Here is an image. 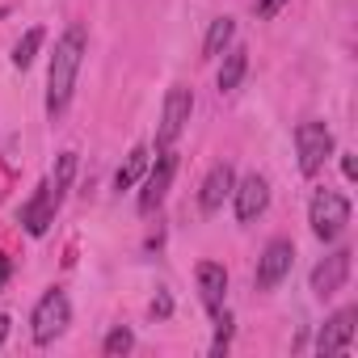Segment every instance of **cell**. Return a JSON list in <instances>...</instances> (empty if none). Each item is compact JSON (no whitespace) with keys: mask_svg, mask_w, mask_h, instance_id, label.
Returning a JSON list of instances; mask_svg holds the SVG:
<instances>
[{"mask_svg":"<svg viewBox=\"0 0 358 358\" xmlns=\"http://www.w3.org/2000/svg\"><path fill=\"white\" fill-rule=\"evenodd\" d=\"M232 34H236V22H232V17H215V22H211V30H207L203 55H207V59H211V55H220V51L232 43Z\"/></svg>","mask_w":358,"mask_h":358,"instance_id":"obj_16","label":"cell"},{"mask_svg":"<svg viewBox=\"0 0 358 358\" xmlns=\"http://www.w3.org/2000/svg\"><path fill=\"white\" fill-rule=\"evenodd\" d=\"M245 68H249V51H245V47L228 51V59H224V68H220V93H232V89L241 85Z\"/></svg>","mask_w":358,"mask_h":358,"instance_id":"obj_15","label":"cell"},{"mask_svg":"<svg viewBox=\"0 0 358 358\" xmlns=\"http://www.w3.org/2000/svg\"><path fill=\"white\" fill-rule=\"evenodd\" d=\"M72 173H76V152H64V156H59V169H55V177H51V190H55L59 203H64V190H68V182H72Z\"/></svg>","mask_w":358,"mask_h":358,"instance_id":"obj_18","label":"cell"},{"mask_svg":"<svg viewBox=\"0 0 358 358\" xmlns=\"http://www.w3.org/2000/svg\"><path fill=\"white\" fill-rule=\"evenodd\" d=\"M173 169H177V156H173V148H160L156 164L143 173V190H139V211H143V215H152V211L164 203V194H169V182H173Z\"/></svg>","mask_w":358,"mask_h":358,"instance_id":"obj_6","label":"cell"},{"mask_svg":"<svg viewBox=\"0 0 358 358\" xmlns=\"http://www.w3.org/2000/svg\"><path fill=\"white\" fill-rule=\"evenodd\" d=\"M295 148H299V173L312 177L333 156V131L324 122H299L295 127Z\"/></svg>","mask_w":358,"mask_h":358,"instance_id":"obj_4","label":"cell"},{"mask_svg":"<svg viewBox=\"0 0 358 358\" xmlns=\"http://www.w3.org/2000/svg\"><path fill=\"white\" fill-rule=\"evenodd\" d=\"M143 173H148V148L139 143V148L127 152V160H122V169H118V177H114V186H118V190H131Z\"/></svg>","mask_w":358,"mask_h":358,"instance_id":"obj_14","label":"cell"},{"mask_svg":"<svg viewBox=\"0 0 358 358\" xmlns=\"http://www.w3.org/2000/svg\"><path fill=\"white\" fill-rule=\"evenodd\" d=\"M308 215H312V232L329 245V241H337V236L345 232V224H350V203H345L337 190L324 186V190L312 194V211H308Z\"/></svg>","mask_w":358,"mask_h":358,"instance_id":"obj_2","label":"cell"},{"mask_svg":"<svg viewBox=\"0 0 358 358\" xmlns=\"http://www.w3.org/2000/svg\"><path fill=\"white\" fill-rule=\"evenodd\" d=\"M291 257H295L291 241H270L266 253H262V262H257V291H274V287L287 278Z\"/></svg>","mask_w":358,"mask_h":358,"instance_id":"obj_7","label":"cell"},{"mask_svg":"<svg viewBox=\"0 0 358 358\" xmlns=\"http://www.w3.org/2000/svg\"><path fill=\"white\" fill-rule=\"evenodd\" d=\"M215 324H220V329H215V345H211V350H215V354H224V350H228V341H232V316L220 308V312H215Z\"/></svg>","mask_w":358,"mask_h":358,"instance_id":"obj_20","label":"cell"},{"mask_svg":"<svg viewBox=\"0 0 358 358\" xmlns=\"http://www.w3.org/2000/svg\"><path fill=\"white\" fill-rule=\"evenodd\" d=\"M43 38H47V34H43V26L26 30V38L13 47V64H17V68H30V64H34V55H38V47H43Z\"/></svg>","mask_w":358,"mask_h":358,"instance_id":"obj_17","label":"cell"},{"mask_svg":"<svg viewBox=\"0 0 358 358\" xmlns=\"http://www.w3.org/2000/svg\"><path fill=\"white\" fill-rule=\"evenodd\" d=\"M80 59H85V30L72 26V30L55 43V55H51V76H47V110H51V114H64V110H68L72 89H76Z\"/></svg>","mask_w":358,"mask_h":358,"instance_id":"obj_1","label":"cell"},{"mask_svg":"<svg viewBox=\"0 0 358 358\" xmlns=\"http://www.w3.org/2000/svg\"><path fill=\"white\" fill-rule=\"evenodd\" d=\"M232 186H236L232 169H228V164H215V169L207 173V182H203V194H199L203 211H220V207H224V199L232 194Z\"/></svg>","mask_w":358,"mask_h":358,"instance_id":"obj_13","label":"cell"},{"mask_svg":"<svg viewBox=\"0 0 358 358\" xmlns=\"http://www.w3.org/2000/svg\"><path fill=\"white\" fill-rule=\"evenodd\" d=\"M5 282H9V257L0 253V287H5Z\"/></svg>","mask_w":358,"mask_h":358,"instance_id":"obj_23","label":"cell"},{"mask_svg":"<svg viewBox=\"0 0 358 358\" xmlns=\"http://www.w3.org/2000/svg\"><path fill=\"white\" fill-rule=\"evenodd\" d=\"M68 316H72L68 295H64V291H47V295L34 303V316H30V333H34V341H38V345L55 341V337L68 329Z\"/></svg>","mask_w":358,"mask_h":358,"instance_id":"obj_3","label":"cell"},{"mask_svg":"<svg viewBox=\"0 0 358 358\" xmlns=\"http://www.w3.org/2000/svg\"><path fill=\"white\" fill-rule=\"evenodd\" d=\"M190 110H194V93L182 89V85H173L169 97H164V110H160V131H156V148H173L177 135L186 131L190 122Z\"/></svg>","mask_w":358,"mask_h":358,"instance_id":"obj_5","label":"cell"},{"mask_svg":"<svg viewBox=\"0 0 358 358\" xmlns=\"http://www.w3.org/2000/svg\"><path fill=\"white\" fill-rule=\"evenodd\" d=\"M358 320V308H341L337 316H329V324L320 329V337H316V350L320 354H341V350H350V341H354V324Z\"/></svg>","mask_w":358,"mask_h":358,"instance_id":"obj_10","label":"cell"},{"mask_svg":"<svg viewBox=\"0 0 358 358\" xmlns=\"http://www.w3.org/2000/svg\"><path fill=\"white\" fill-rule=\"evenodd\" d=\"M282 5H287V0H257V17H274Z\"/></svg>","mask_w":358,"mask_h":358,"instance_id":"obj_21","label":"cell"},{"mask_svg":"<svg viewBox=\"0 0 358 358\" xmlns=\"http://www.w3.org/2000/svg\"><path fill=\"white\" fill-rule=\"evenodd\" d=\"M9 324H13L9 316H0V345H5V337H9Z\"/></svg>","mask_w":358,"mask_h":358,"instance_id":"obj_24","label":"cell"},{"mask_svg":"<svg viewBox=\"0 0 358 358\" xmlns=\"http://www.w3.org/2000/svg\"><path fill=\"white\" fill-rule=\"evenodd\" d=\"M341 173L350 177V182H354V177H358V164H354V156H341Z\"/></svg>","mask_w":358,"mask_h":358,"instance_id":"obj_22","label":"cell"},{"mask_svg":"<svg viewBox=\"0 0 358 358\" xmlns=\"http://www.w3.org/2000/svg\"><path fill=\"white\" fill-rule=\"evenodd\" d=\"M131 345H135L131 329H122V324H118V329H110V337H106V345H101V350H106V358H118V354H127Z\"/></svg>","mask_w":358,"mask_h":358,"instance_id":"obj_19","label":"cell"},{"mask_svg":"<svg viewBox=\"0 0 358 358\" xmlns=\"http://www.w3.org/2000/svg\"><path fill=\"white\" fill-rule=\"evenodd\" d=\"M55 211H59V199H55L51 182H43V186L34 190V199L26 203V211H22V224H26V232H30V236H43V232L55 224Z\"/></svg>","mask_w":358,"mask_h":358,"instance_id":"obj_9","label":"cell"},{"mask_svg":"<svg viewBox=\"0 0 358 358\" xmlns=\"http://www.w3.org/2000/svg\"><path fill=\"white\" fill-rule=\"evenodd\" d=\"M232 194H236V220L241 224H253L266 211V203H270V186H266V177H257V173H249L241 186H232Z\"/></svg>","mask_w":358,"mask_h":358,"instance_id":"obj_11","label":"cell"},{"mask_svg":"<svg viewBox=\"0 0 358 358\" xmlns=\"http://www.w3.org/2000/svg\"><path fill=\"white\" fill-rule=\"evenodd\" d=\"M345 278H350V249H337V253H329V257L312 270V291H316L320 299H329V295H337V291L345 287Z\"/></svg>","mask_w":358,"mask_h":358,"instance_id":"obj_8","label":"cell"},{"mask_svg":"<svg viewBox=\"0 0 358 358\" xmlns=\"http://www.w3.org/2000/svg\"><path fill=\"white\" fill-rule=\"evenodd\" d=\"M199 291H203L207 312H220L224 308V291H228V270L220 262H199Z\"/></svg>","mask_w":358,"mask_h":358,"instance_id":"obj_12","label":"cell"}]
</instances>
